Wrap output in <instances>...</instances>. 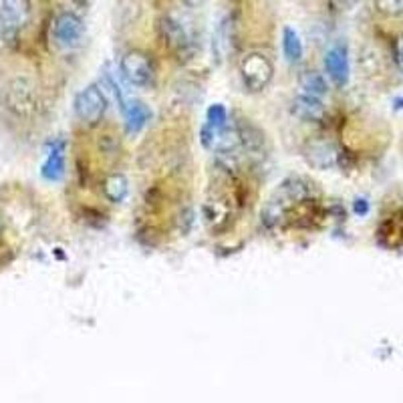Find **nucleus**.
<instances>
[{"mask_svg": "<svg viewBox=\"0 0 403 403\" xmlns=\"http://www.w3.org/2000/svg\"><path fill=\"white\" fill-rule=\"evenodd\" d=\"M30 18L28 0H2L0 2V35L4 40H14Z\"/></svg>", "mask_w": 403, "mask_h": 403, "instance_id": "3", "label": "nucleus"}, {"mask_svg": "<svg viewBox=\"0 0 403 403\" xmlns=\"http://www.w3.org/2000/svg\"><path fill=\"white\" fill-rule=\"evenodd\" d=\"M157 33H159V39L164 42V47L169 52H174L178 59L192 55V47H194L192 37H190L188 28L183 26V23H180L178 18H174L169 14L161 16L157 23Z\"/></svg>", "mask_w": 403, "mask_h": 403, "instance_id": "2", "label": "nucleus"}, {"mask_svg": "<svg viewBox=\"0 0 403 403\" xmlns=\"http://www.w3.org/2000/svg\"><path fill=\"white\" fill-rule=\"evenodd\" d=\"M290 111H293L295 118L302 119V121H321L325 118L323 99H317V97H311V95H302V93H299L293 99Z\"/></svg>", "mask_w": 403, "mask_h": 403, "instance_id": "9", "label": "nucleus"}, {"mask_svg": "<svg viewBox=\"0 0 403 403\" xmlns=\"http://www.w3.org/2000/svg\"><path fill=\"white\" fill-rule=\"evenodd\" d=\"M307 161L309 166L317 169H327L333 168L337 164V149L331 142H312L309 147H307Z\"/></svg>", "mask_w": 403, "mask_h": 403, "instance_id": "10", "label": "nucleus"}, {"mask_svg": "<svg viewBox=\"0 0 403 403\" xmlns=\"http://www.w3.org/2000/svg\"><path fill=\"white\" fill-rule=\"evenodd\" d=\"M101 87H107V89L111 91L113 99L118 101L119 109L123 111L125 105H127V99H125V91H123V85H121V81H119V75L113 71V67L111 65H105L103 77H101Z\"/></svg>", "mask_w": 403, "mask_h": 403, "instance_id": "16", "label": "nucleus"}, {"mask_svg": "<svg viewBox=\"0 0 403 403\" xmlns=\"http://www.w3.org/2000/svg\"><path fill=\"white\" fill-rule=\"evenodd\" d=\"M206 123L212 127H224L228 125V111L222 103L210 105L208 111H206Z\"/></svg>", "mask_w": 403, "mask_h": 403, "instance_id": "18", "label": "nucleus"}, {"mask_svg": "<svg viewBox=\"0 0 403 403\" xmlns=\"http://www.w3.org/2000/svg\"><path fill=\"white\" fill-rule=\"evenodd\" d=\"M395 63L403 71V35L395 42Z\"/></svg>", "mask_w": 403, "mask_h": 403, "instance_id": "21", "label": "nucleus"}, {"mask_svg": "<svg viewBox=\"0 0 403 403\" xmlns=\"http://www.w3.org/2000/svg\"><path fill=\"white\" fill-rule=\"evenodd\" d=\"M85 33V25L75 13H61L55 18V26H52V35L57 45L65 47V49H73L77 47Z\"/></svg>", "mask_w": 403, "mask_h": 403, "instance_id": "6", "label": "nucleus"}, {"mask_svg": "<svg viewBox=\"0 0 403 403\" xmlns=\"http://www.w3.org/2000/svg\"><path fill=\"white\" fill-rule=\"evenodd\" d=\"M75 115L83 123H97L103 118L105 109H107V97H105L103 87L99 85H87L85 89H81L75 97Z\"/></svg>", "mask_w": 403, "mask_h": 403, "instance_id": "5", "label": "nucleus"}, {"mask_svg": "<svg viewBox=\"0 0 403 403\" xmlns=\"http://www.w3.org/2000/svg\"><path fill=\"white\" fill-rule=\"evenodd\" d=\"M238 71H240L242 85L250 93L264 91L274 77L273 61L264 52L259 51L246 52L238 63Z\"/></svg>", "mask_w": 403, "mask_h": 403, "instance_id": "1", "label": "nucleus"}, {"mask_svg": "<svg viewBox=\"0 0 403 403\" xmlns=\"http://www.w3.org/2000/svg\"><path fill=\"white\" fill-rule=\"evenodd\" d=\"M230 33H232V23H230V18H224L212 39V52L218 59H224V55L230 51Z\"/></svg>", "mask_w": 403, "mask_h": 403, "instance_id": "17", "label": "nucleus"}, {"mask_svg": "<svg viewBox=\"0 0 403 403\" xmlns=\"http://www.w3.org/2000/svg\"><path fill=\"white\" fill-rule=\"evenodd\" d=\"M337 2L341 4V6H355L359 0H337Z\"/></svg>", "mask_w": 403, "mask_h": 403, "instance_id": "22", "label": "nucleus"}, {"mask_svg": "<svg viewBox=\"0 0 403 403\" xmlns=\"http://www.w3.org/2000/svg\"><path fill=\"white\" fill-rule=\"evenodd\" d=\"M325 71L327 77L331 79L337 87H345L349 83V52L345 45H333L329 51L325 52Z\"/></svg>", "mask_w": 403, "mask_h": 403, "instance_id": "7", "label": "nucleus"}, {"mask_svg": "<svg viewBox=\"0 0 403 403\" xmlns=\"http://www.w3.org/2000/svg\"><path fill=\"white\" fill-rule=\"evenodd\" d=\"M123 119H125V130H127V133H137L152 119V111L142 101H130V103L125 105V109H123Z\"/></svg>", "mask_w": 403, "mask_h": 403, "instance_id": "12", "label": "nucleus"}, {"mask_svg": "<svg viewBox=\"0 0 403 403\" xmlns=\"http://www.w3.org/2000/svg\"><path fill=\"white\" fill-rule=\"evenodd\" d=\"M299 93L302 95H311L317 99H323L327 93H329V83L323 77V73L319 71H307L302 73L299 79Z\"/></svg>", "mask_w": 403, "mask_h": 403, "instance_id": "13", "label": "nucleus"}, {"mask_svg": "<svg viewBox=\"0 0 403 403\" xmlns=\"http://www.w3.org/2000/svg\"><path fill=\"white\" fill-rule=\"evenodd\" d=\"M283 52L288 63H299L302 59V42H300L299 33L290 26H285L283 30Z\"/></svg>", "mask_w": 403, "mask_h": 403, "instance_id": "15", "label": "nucleus"}, {"mask_svg": "<svg viewBox=\"0 0 403 403\" xmlns=\"http://www.w3.org/2000/svg\"><path fill=\"white\" fill-rule=\"evenodd\" d=\"M40 174L49 182H57V180L63 178V174H65V142L57 140V142L49 143L47 159L42 164Z\"/></svg>", "mask_w": 403, "mask_h": 403, "instance_id": "8", "label": "nucleus"}, {"mask_svg": "<svg viewBox=\"0 0 403 403\" xmlns=\"http://www.w3.org/2000/svg\"><path fill=\"white\" fill-rule=\"evenodd\" d=\"M186 4H190V6H198L200 2H204V0H183Z\"/></svg>", "mask_w": 403, "mask_h": 403, "instance_id": "23", "label": "nucleus"}, {"mask_svg": "<svg viewBox=\"0 0 403 403\" xmlns=\"http://www.w3.org/2000/svg\"><path fill=\"white\" fill-rule=\"evenodd\" d=\"M103 194L109 202L121 204L130 194V182L123 174H109L103 182Z\"/></svg>", "mask_w": 403, "mask_h": 403, "instance_id": "14", "label": "nucleus"}, {"mask_svg": "<svg viewBox=\"0 0 403 403\" xmlns=\"http://www.w3.org/2000/svg\"><path fill=\"white\" fill-rule=\"evenodd\" d=\"M375 8L385 16H399L403 14V0H373Z\"/></svg>", "mask_w": 403, "mask_h": 403, "instance_id": "19", "label": "nucleus"}, {"mask_svg": "<svg viewBox=\"0 0 403 403\" xmlns=\"http://www.w3.org/2000/svg\"><path fill=\"white\" fill-rule=\"evenodd\" d=\"M353 212H355L357 216H365V214L369 212V202H367L365 198H357L355 204H353Z\"/></svg>", "mask_w": 403, "mask_h": 403, "instance_id": "20", "label": "nucleus"}, {"mask_svg": "<svg viewBox=\"0 0 403 403\" xmlns=\"http://www.w3.org/2000/svg\"><path fill=\"white\" fill-rule=\"evenodd\" d=\"M75 2H77V4H85V6H87V4H89L91 0H75Z\"/></svg>", "mask_w": 403, "mask_h": 403, "instance_id": "24", "label": "nucleus"}, {"mask_svg": "<svg viewBox=\"0 0 403 403\" xmlns=\"http://www.w3.org/2000/svg\"><path fill=\"white\" fill-rule=\"evenodd\" d=\"M119 73L130 85L147 87L154 81V65L152 59L142 51H127L119 61Z\"/></svg>", "mask_w": 403, "mask_h": 403, "instance_id": "4", "label": "nucleus"}, {"mask_svg": "<svg viewBox=\"0 0 403 403\" xmlns=\"http://www.w3.org/2000/svg\"><path fill=\"white\" fill-rule=\"evenodd\" d=\"M33 103H35V93H33V87L26 83V81H14L8 89V105L11 109H14L16 113H26L33 109Z\"/></svg>", "mask_w": 403, "mask_h": 403, "instance_id": "11", "label": "nucleus"}]
</instances>
